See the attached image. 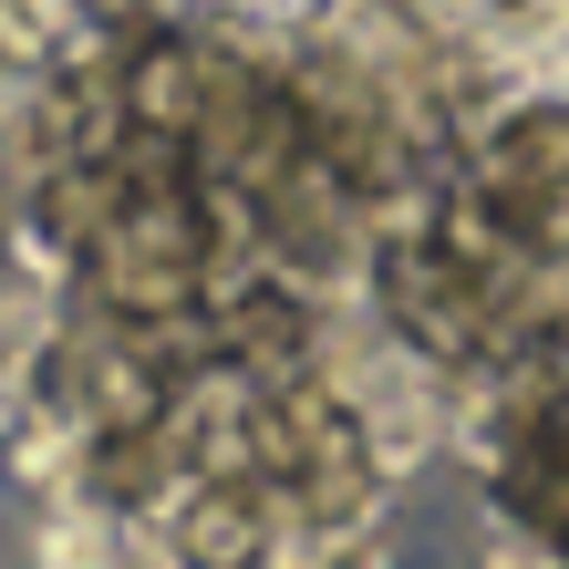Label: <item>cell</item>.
I'll return each instance as SVG.
<instances>
[{
	"instance_id": "obj_1",
	"label": "cell",
	"mask_w": 569,
	"mask_h": 569,
	"mask_svg": "<svg viewBox=\"0 0 569 569\" xmlns=\"http://www.w3.org/2000/svg\"><path fill=\"white\" fill-rule=\"evenodd\" d=\"M270 569H393L383 518H342V528H280Z\"/></svg>"
}]
</instances>
